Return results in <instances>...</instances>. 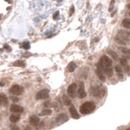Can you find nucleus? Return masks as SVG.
Returning <instances> with one entry per match:
<instances>
[{
	"instance_id": "obj_26",
	"label": "nucleus",
	"mask_w": 130,
	"mask_h": 130,
	"mask_svg": "<svg viewBox=\"0 0 130 130\" xmlns=\"http://www.w3.org/2000/svg\"><path fill=\"white\" fill-rule=\"evenodd\" d=\"M120 62V64H121L122 66H125V65H127V60L125 59H121Z\"/></svg>"
},
{
	"instance_id": "obj_28",
	"label": "nucleus",
	"mask_w": 130,
	"mask_h": 130,
	"mask_svg": "<svg viewBox=\"0 0 130 130\" xmlns=\"http://www.w3.org/2000/svg\"><path fill=\"white\" fill-rule=\"evenodd\" d=\"M74 11H75V8H74V6L72 5L71 7V8H70V12H69V15H72L73 14V12H74Z\"/></svg>"
},
{
	"instance_id": "obj_4",
	"label": "nucleus",
	"mask_w": 130,
	"mask_h": 130,
	"mask_svg": "<svg viewBox=\"0 0 130 130\" xmlns=\"http://www.w3.org/2000/svg\"><path fill=\"white\" fill-rule=\"evenodd\" d=\"M106 94V90L102 86H93L91 89V94L96 98H102Z\"/></svg>"
},
{
	"instance_id": "obj_3",
	"label": "nucleus",
	"mask_w": 130,
	"mask_h": 130,
	"mask_svg": "<svg viewBox=\"0 0 130 130\" xmlns=\"http://www.w3.org/2000/svg\"><path fill=\"white\" fill-rule=\"evenodd\" d=\"M95 104L93 102H86L80 107V111L83 115L92 113L95 110Z\"/></svg>"
},
{
	"instance_id": "obj_11",
	"label": "nucleus",
	"mask_w": 130,
	"mask_h": 130,
	"mask_svg": "<svg viewBox=\"0 0 130 130\" xmlns=\"http://www.w3.org/2000/svg\"><path fill=\"white\" fill-rule=\"evenodd\" d=\"M55 120H56V122L59 123V124L64 123L68 120V116H67L66 114H60L59 116H57V118Z\"/></svg>"
},
{
	"instance_id": "obj_33",
	"label": "nucleus",
	"mask_w": 130,
	"mask_h": 130,
	"mask_svg": "<svg viewBox=\"0 0 130 130\" xmlns=\"http://www.w3.org/2000/svg\"><path fill=\"white\" fill-rule=\"evenodd\" d=\"M4 1H6V2H9V3H10V2H11L10 0H4Z\"/></svg>"
},
{
	"instance_id": "obj_23",
	"label": "nucleus",
	"mask_w": 130,
	"mask_h": 130,
	"mask_svg": "<svg viewBox=\"0 0 130 130\" xmlns=\"http://www.w3.org/2000/svg\"><path fill=\"white\" fill-rule=\"evenodd\" d=\"M64 102L65 105H67V106H69V105L71 104V101L67 96H64Z\"/></svg>"
},
{
	"instance_id": "obj_15",
	"label": "nucleus",
	"mask_w": 130,
	"mask_h": 130,
	"mask_svg": "<svg viewBox=\"0 0 130 130\" xmlns=\"http://www.w3.org/2000/svg\"><path fill=\"white\" fill-rule=\"evenodd\" d=\"M95 72H96V74H97L98 78L100 79V80H102V82H104L105 80H106V77H105V76L103 74V72H102L100 69L97 68V69H96V71H95Z\"/></svg>"
},
{
	"instance_id": "obj_31",
	"label": "nucleus",
	"mask_w": 130,
	"mask_h": 130,
	"mask_svg": "<svg viewBox=\"0 0 130 130\" xmlns=\"http://www.w3.org/2000/svg\"><path fill=\"white\" fill-rule=\"evenodd\" d=\"M4 48H6V49H9V46H7V45H4Z\"/></svg>"
},
{
	"instance_id": "obj_18",
	"label": "nucleus",
	"mask_w": 130,
	"mask_h": 130,
	"mask_svg": "<svg viewBox=\"0 0 130 130\" xmlns=\"http://www.w3.org/2000/svg\"><path fill=\"white\" fill-rule=\"evenodd\" d=\"M20 120V115H12L10 116V121L12 123H16L17 121H19Z\"/></svg>"
},
{
	"instance_id": "obj_2",
	"label": "nucleus",
	"mask_w": 130,
	"mask_h": 130,
	"mask_svg": "<svg viewBox=\"0 0 130 130\" xmlns=\"http://www.w3.org/2000/svg\"><path fill=\"white\" fill-rule=\"evenodd\" d=\"M130 33L125 30H120L119 31L118 34L116 36L115 40L118 44L121 45V46H125L128 44L129 40Z\"/></svg>"
},
{
	"instance_id": "obj_7",
	"label": "nucleus",
	"mask_w": 130,
	"mask_h": 130,
	"mask_svg": "<svg viewBox=\"0 0 130 130\" xmlns=\"http://www.w3.org/2000/svg\"><path fill=\"white\" fill-rule=\"evenodd\" d=\"M68 94L72 98L76 97V95H77V85L75 83H72L71 86H69L68 88Z\"/></svg>"
},
{
	"instance_id": "obj_36",
	"label": "nucleus",
	"mask_w": 130,
	"mask_h": 130,
	"mask_svg": "<svg viewBox=\"0 0 130 130\" xmlns=\"http://www.w3.org/2000/svg\"><path fill=\"white\" fill-rule=\"evenodd\" d=\"M129 16H130V12H129Z\"/></svg>"
},
{
	"instance_id": "obj_12",
	"label": "nucleus",
	"mask_w": 130,
	"mask_h": 130,
	"mask_svg": "<svg viewBox=\"0 0 130 130\" xmlns=\"http://www.w3.org/2000/svg\"><path fill=\"white\" fill-rule=\"evenodd\" d=\"M8 103L7 97L5 94H0V106H7Z\"/></svg>"
},
{
	"instance_id": "obj_16",
	"label": "nucleus",
	"mask_w": 130,
	"mask_h": 130,
	"mask_svg": "<svg viewBox=\"0 0 130 130\" xmlns=\"http://www.w3.org/2000/svg\"><path fill=\"white\" fill-rule=\"evenodd\" d=\"M76 68H77V65H76L75 63H73V62L69 63V64L68 65V69L70 72H73Z\"/></svg>"
},
{
	"instance_id": "obj_10",
	"label": "nucleus",
	"mask_w": 130,
	"mask_h": 130,
	"mask_svg": "<svg viewBox=\"0 0 130 130\" xmlns=\"http://www.w3.org/2000/svg\"><path fill=\"white\" fill-rule=\"evenodd\" d=\"M69 111H70V114L72 116V117L73 119H79V114L77 111V110H76V107L74 106H71L70 108H69Z\"/></svg>"
},
{
	"instance_id": "obj_25",
	"label": "nucleus",
	"mask_w": 130,
	"mask_h": 130,
	"mask_svg": "<svg viewBox=\"0 0 130 130\" xmlns=\"http://www.w3.org/2000/svg\"><path fill=\"white\" fill-rule=\"evenodd\" d=\"M124 70H125V72H127V74L129 76H130V66L129 65H125L124 66Z\"/></svg>"
},
{
	"instance_id": "obj_32",
	"label": "nucleus",
	"mask_w": 130,
	"mask_h": 130,
	"mask_svg": "<svg viewBox=\"0 0 130 130\" xmlns=\"http://www.w3.org/2000/svg\"><path fill=\"white\" fill-rule=\"evenodd\" d=\"M4 86V83L3 82H0V86Z\"/></svg>"
},
{
	"instance_id": "obj_13",
	"label": "nucleus",
	"mask_w": 130,
	"mask_h": 130,
	"mask_svg": "<svg viewBox=\"0 0 130 130\" xmlns=\"http://www.w3.org/2000/svg\"><path fill=\"white\" fill-rule=\"evenodd\" d=\"M115 70L116 72V74H117L119 79L122 80L123 78H124V74H123V71H122V68L120 66H119V65H116L115 67Z\"/></svg>"
},
{
	"instance_id": "obj_29",
	"label": "nucleus",
	"mask_w": 130,
	"mask_h": 130,
	"mask_svg": "<svg viewBox=\"0 0 130 130\" xmlns=\"http://www.w3.org/2000/svg\"><path fill=\"white\" fill-rule=\"evenodd\" d=\"M59 12H56L55 13V14H54V15H53V19L54 20H55V19H57V17L59 16Z\"/></svg>"
},
{
	"instance_id": "obj_30",
	"label": "nucleus",
	"mask_w": 130,
	"mask_h": 130,
	"mask_svg": "<svg viewBox=\"0 0 130 130\" xmlns=\"http://www.w3.org/2000/svg\"><path fill=\"white\" fill-rule=\"evenodd\" d=\"M12 98V100L13 101V102H18V101H19V99H18L17 98H14V97H12L11 98Z\"/></svg>"
},
{
	"instance_id": "obj_19",
	"label": "nucleus",
	"mask_w": 130,
	"mask_h": 130,
	"mask_svg": "<svg viewBox=\"0 0 130 130\" xmlns=\"http://www.w3.org/2000/svg\"><path fill=\"white\" fill-rule=\"evenodd\" d=\"M52 114V111L51 109H46L44 111H42L41 113L39 114L40 116H50Z\"/></svg>"
},
{
	"instance_id": "obj_9",
	"label": "nucleus",
	"mask_w": 130,
	"mask_h": 130,
	"mask_svg": "<svg viewBox=\"0 0 130 130\" xmlns=\"http://www.w3.org/2000/svg\"><path fill=\"white\" fill-rule=\"evenodd\" d=\"M29 123L32 126H37L40 123V119L36 116H32L29 118Z\"/></svg>"
},
{
	"instance_id": "obj_17",
	"label": "nucleus",
	"mask_w": 130,
	"mask_h": 130,
	"mask_svg": "<svg viewBox=\"0 0 130 130\" xmlns=\"http://www.w3.org/2000/svg\"><path fill=\"white\" fill-rule=\"evenodd\" d=\"M122 24L124 28L130 29V19H129V18H125V19H124L122 21Z\"/></svg>"
},
{
	"instance_id": "obj_6",
	"label": "nucleus",
	"mask_w": 130,
	"mask_h": 130,
	"mask_svg": "<svg viewBox=\"0 0 130 130\" xmlns=\"http://www.w3.org/2000/svg\"><path fill=\"white\" fill-rule=\"evenodd\" d=\"M49 97V90L48 89H42L37 93L36 94V99H46Z\"/></svg>"
},
{
	"instance_id": "obj_35",
	"label": "nucleus",
	"mask_w": 130,
	"mask_h": 130,
	"mask_svg": "<svg viewBox=\"0 0 130 130\" xmlns=\"http://www.w3.org/2000/svg\"><path fill=\"white\" fill-rule=\"evenodd\" d=\"M1 16H2V15H0V18H1Z\"/></svg>"
},
{
	"instance_id": "obj_14",
	"label": "nucleus",
	"mask_w": 130,
	"mask_h": 130,
	"mask_svg": "<svg viewBox=\"0 0 130 130\" xmlns=\"http://www.w3.org/2000/svg\"><path fill=\"white\" fill-rule=\"evenodd\" d=\"M77 95H78V97H79L80 98H86V90H85V89H84V87L83 86H80L79 89H78V91H77Z\"/></svg>"
},
{
	"instance_id": "obj_21",
	"label": "nucleus",
	"mask_w": 130,
	"mask_h": 130,
	"mask_svg": "<svg viewBox=\"0 0 130 130\" xmlns=\"http://www.w3.org/2000/svg\"><path fill=\"white\" fill-rule=\"evenodd\" d=\"M119 50L120 51H122L123 53L125 54V55H130V49L125 48V47H119Z\"/></svg>"
},
{
	"instance_id": "obj_24",
	"label": "nucleus",
	"mask_w": 130,
	"mask_h": 130,
	"mask_svg": "<svg viewBox=\"0 0 130 130\" xmlns=\"http://www.w3.org/2000/svg\"><path fill=\"white\" fill-rule=\"evenodd\" d=\"M22 46L25 49V50H29V49L30 48V44H29V42H24L23 44H22Z\"/></svg>"
},
{
	"instance_id": "obj_22",
	"label": "nucleus",
	"mask_w": 130,
	"mask_h": 130,
	"mask_svg": "<svg viewBox=\"0 0 130 130\" xmlns=\"http://www.w3.org/2000/svg\"><path fill=\"white\" fill-rule=\"evenodd\" d=\"M107 52H108V54H109V55H111V56L112 57L113 59H115V60H116V59H118V55H116V54L115 52H114V51H111V50H109V51H107Z\"/></svg>"
},
{
	"instance_id": "obj_34",
	"label": "nucleus",
	"mask_w": 130,
	"mask_h": 130,
	"mask_svg": "<svg viewBox=\"0 0 130 130\" xmlns=\"http://www.w3.org/2000/svg\"><path fill=\"white\" fill-rule=\"evenodd\" d=\"M128 7H129V8H130V3L129 4V5H128Z\"/></svg>"
},
{
	"instance_id": "obj_27",
	"label": "nucleus",
	"mask_w": 130,
	"mask_h": 130,
	"mask_svg": "<svg viewBox=\"0 0 130 130\" xmlns=\"http://www.w3.org/2000/svg\"><path fill=\"white\" fill-rule=\"evenodd\" d=\"M114 3H115V0H111V4H110V8H109V12H111V11H112Z\"/></svg>"
},
{
	"instance_id": "obj_5",
	"label": "nucleus",
	"mask_w": 130,
	"mask_h": 130,
	"mask_svg": "<svg viewBox=\"0 0 130 130\" xmlns=\"http://www.w3.org/2000/svg\"><path fill=\"white\" fill-rule=\"evenodd\" d=\"M24 91V88L21 86H18V85H15L13 86L10 89V92L14 95H21Z\"/></svg>"
},
{
	"instance_id": "obj_8",
	"label": "nucleus",
	"mask_w": 130,
	"mask_h": 130,
	"mask_svg": "<svg viewBox=\"0 0 130 130\" xmlns=\"http://www.w3.org/2000/svg\"><path fill=\"white\" fill-rule=\"evenodd\" d=\"M10 109H11V111H12V112L14 113H21L22 111H24L23 107L16 104H12V106H11Z\"/></svg>"
},
{
	"instance_id": "obj_20",
	"label": "nucleus",
	"mask_w": 130,
	"mask_h": 130,
	"mask_svg": "<svg viewBox=\"0 0 130 130\" xmlns=\"http://www.w3.org/2000/svg\"><path fill=\"white\" fill-rule=\"evenodd\" d=\"M14 65L15 66H17V67H22V68H24V67H25V63L24 61H21V60H18V61L14 63Z\"/></svg>"
},
{
	"instance_id": "obj_1",
	"label": "nucleus",
	"mask_w": 130,
	"mask_h": 130,
	"mask_svg": "<svg viewBox=\"0 0 130 130\" xmlns=\"http://www.w3.org/2000/svg\"><path fill=\"white\" fill-rule=\"evenodd\" d=\"M97 68L100 69L107 74L108 77H111L113 75V68H112V61L107 55H103L100 59V61L98 63Z\"/></svg>"
}]
</instances>
